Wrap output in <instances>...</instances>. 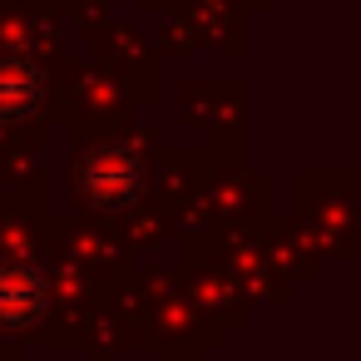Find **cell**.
Segmentation results:
<instances>
[{"label": "cell", "instance_id": "cell-2", "mask_svg": "<svg viewBox=\"0 0 361 361\" xmlns=\"http://www.w3.org/2000/svg\"><path fill=\"white\" fill-rule=\"evenodd\" d=\"M50 287L30 262H0V326H35L45 317Z\"/></svg>", "mask_w": 361, "mask_h": 361}, {"label": "cell", "instance_id": "cell-1", "mask_svg": "<svg viewBox=\"0 0 361 361\" xmlns=\"http://www.w3.org/2000/svg\"><path fill=\"white\" fill-rule=\"evenodd\" d=\"M149 188V173H144V159L119 149V144H104L94 154L80 159V193L104 208V213H119V208H134Z\"/></svg>", "mask_w": 361, "mask_h": 361}, {"label": "cell", "instance_id": "cell-3", "mask_svg": "<svg viewBox=\"0 0 361 361\" xmlns=\"http://www.w3.org/2000/svg\"><path fill=\"white\" fill-rule=\"evenodd\" d=\"M45 104V70L30 55H0V119H35Z\"/></svg>", "mask_w": 361, "mask_h": 361}]
</instances>
